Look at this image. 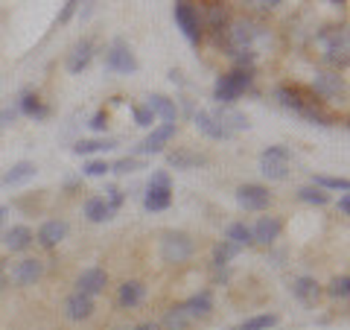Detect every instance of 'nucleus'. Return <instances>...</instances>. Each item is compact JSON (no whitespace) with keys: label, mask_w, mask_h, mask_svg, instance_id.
Returning <instances> with one entry per match:
<instances>
[{"label":"nucleus","mask_w":350,"mask_h":330,"mask_svg":"<svg viewBox=\"0 0 350 330\" xmlns=\"http://www.w3.org/2000/svg\"><path fill=\"white\" fill-rule=\"evenodd\" d=\"M262 38V27L257 21L251 18H237L228 24V32H225V50L228 56H237V53H245V50H254V44Z\"/></svg>","instance_id":"f257e3e1"},{"label":"nucleus","mask_w":350,"mask_h":330,"mask_svg":"<svg viewBox=\"0 0 350 330\" xmlns=\"http://www.w3.org/2000/svg\"><path fill=\"white\" fill-rule=\"evenodd\" d=\"M251 85H254V73L234 68V71H228L216 79L213 100H216V105H234L245 91H251Z\"/></svg>","instance_id":"f03ea898"},{"label":"nucleus","mask_w":350,"mask_h":330,"mask_svg":"<svg viewBox=\"0 0 350 330\" xmlns=\"http://www.w3.org/2000/svg\"><path fill=\"white\" fill-rule=\"evenodd\" d=\"M196 251V240L187 231H163L161 234V260L170 263V266H178V263H187Z\"/></svg>","instance_id":"7ed1b4c3"},{"label":"nucleus","mask_w":350,"mask_h":330,"mask_svg":"<svg viewBox=\"0 0 350 330\" xmlns=\"http://www.w3.org/2000/svg\"><path fill=\"white\" fill-rule=\"evenodd\" d=\"M319 44L324 47V62L333 64V68H345L347 64V53H350V44H347V27H324L319 36Z\"/></svg>","instance_id":"20e7f679"},{"label":"nucleus","mask_w":350,"mask_h":330,"mask_svg":"<svg viewBox=\"0 0 350 330\" xmlns=\"http://www.w3.org/2000/svg\"><path fill=\"white\" fill-rule=\"evenodd\" d=\"M260 173L266 175L269 181H286L292 173V149L283 144L266 147L260 152Z\"/></svg>","instance_id":"39448f33"},{"label":"nucleus","mask_w":350,"mask_h":330,"mask_svg":"<svg viewBox=\"0 0 350 330\" xmlns=\"http://www.w3.org/2000/svg\"><path fill=\"white\" fill-rule=\"evenodd\" d=\"M172 18H175V27L181 29V36L187 38L193 47H199L202 38H204V24H202L199 6L187 3V0H178V3L172 6Z\"/></svg>","instance_id":"423d86ee"},{"label":"nucleus","mask_w":350,"mask_h":330,"mask_svg":"<svg viewBox=\"0 0 350 330\" xmlns=\"http://www.w3.org/2000/svg\"><path fill=\"white\" fill-rule=\"evenodd\" d=\"M172 205V179L167 170H158L152 173V179L146 184V193H144V207L149 214H161Z\"/></svg>","instance_id":"0eeeda50"},{"label":"nucleus","mask_w":350,"mask_h":330,"mask_svg":"<svg viewBox=\"0 0 350 330\" xmlns=\"http://www.w3.org/2000/svg\"><path fill=\"white\" fill-rule=\"evenodd\" d=\"M140 68V62L131 50V44L126 38H114L105 50V71L108 73H120V76H129Z\"/></svg>","instance_id":"6e6552de"},{"label":"nucleus","mask_w":350,"mask_h":330,"mask_svg":"<svg viewBox=\"0 0 350 330\" xmlns=\"http://www.w3.org/2000/svg\"><path fill=\"white\" fill-rule=\"evenodd\" d=\"M312 97L319 103H333V100H345L347 97V85H345V76H338V71H321L315 73L312 79Z\"/></svg>","instance_id":"1a4fd4ad"},{"label":"nucleus","mask_w":350,"mask_h":330,"mask_svg":"<svg viewBox=\"0 0 350 330\" xmlns=\"http://www.w3.org/2000/svg\"><path fill=\"white\" fill-rule=\"evenodd\" d=\"M275 196L266 184H254V181H245L237 187V205L243 211H251V214H260V211H269Z\"/></svg>","instance_id":"9d476101"},{"label":"nucleus","mask_w":350,"mask_h":330,"mask_svg":"<svg viewBox=\"0 0 350 330\" xmlns=\"http://www.w3.org/2000/svg\"><path fill=\"white\" fill-rule=\"evenodd\" d=\"M275 100L286 108V112H292V114H304V112H310V108L319 103L312 97V91H306V88H301V85H278L275 88Z\"/></svg>","instance_id":"9b49d317"},{"label":"nucleus","mask_w":350,"mask_h":330,"mask_svg":"<svg viewBox=\"0 0 350 330\" xmlns=\"http://www.w3.org/2000/svg\"><path fill=\"white\" fill-rule=\"evenodd\" d=\"M41 278H44V260L38 257L9 263V287H36Z\"/></svg>","instance_id":"f8f14e48"},{"label":"nucleus","mask_w":350,"mask_h":330,"mask_svg":"<svg viewBox=\"0 0 350 330\" xmlns=\"http://www.w3.org/2000/svg\"><path fill=\"white\" fill-rule=\"evenodd\" d=\"M178 135V123H161V126H152L149 135L137 144V155H158L163 152V147Z\"/></svg>","instance_id":"ddd939ff"},{"label":"nucleus","mask_w":350,"mask_h":330,"mask_svg":"<svg viewBox=\"0 0 350 330\" xmlns=\"http://www.w3.org/2000/svg\"><path fill=\"white\" fill-rule=\"evenodd\" d=\"M62 313H64V318H68V322L82 325V322H88V318H94L96 304H94V299H88V295H82V292L73 290L68 299H64Z\"/></svg>","instance_id":"4468645a"},{"label":"nucleus","mask_w":350,"mask_h":330,"mask_svg":"<svg viewBox=\"0 0 350 330\" xmlns=\"http://www.w3.org/2000/svg\"><path fill=\"white\" fill-rule=\"evenodd\" d=\"M108 287V272L103 266H88L76 275V292L88 295V299H96L100 292H105Z\"/></svg>","instance_id":"2eb2a0df"},{"label":"nucleus","mask_w":350,"mask_h":330,"mask_svg":"<svg viewBox=\"0 0 350 330\" xmlns=\"http://www.w3.org/2000/svg\"><path fill=\"white\" fill-rule=\"evenodd\" d=\"M211 117L228 131V135H234V138L239 135V131H245L251 126L248 117L239 112V108H234V105H216V108H211Z\"/></svg>","instance_id":"dca6fc26"},{"label":"nucleus","mask_w":350,"mask_h":330,"mask_svg":"<svg viewBox=\"0 0 350 330\" xmlns=\"http://www.w3.org/2000/svg\"><path fill=\"white\" fill-rule=\"evenodd\" d=\"M68 234H70L68 219H47V223H41V228L36 231V243L44 249H56L59 243L68 240Z\"/></svg>","instance_id":"f3484780"},{"label":"nucleus","mask_w":350,"mask_h":330,"mask_svg":"<svg viewBox=\"0 0 350 330\" xmlns=\"http://www.w3.org/2000/svg\"><path fill=\"white\" fill-rule=\"evenodd\" d=\"M289 290H292V299L301 301L304 307H315V304L321 301V292H324L321 283L315 281L312 275H301V278H295Z\"/></svg>","instance_id":"a211bd4d"},{"label":"nucleus","mask_w":350,"mask_h":330,"mask_svg":"<svg viewBox=\"0 0 350 330\" xmlns=\"http://www.w3.org/2000/svg\"><path fill=\"white\" fill-rule=\"evenodd\" d=\"M283 223L280 216H260L254 225H251V243L254 246H271L280 237Z\"/></svg>","instance_id":"6ab92c4d"},{"label":"nucleus","mask_w":350,"mask_h":330,"mask_svg":"<svg viewBox=\"0 0 350 330\" xmlns=\"http://www.w3.org/2000/svg\"><path fill=\"white\" fill-rule=\"evenodd\" d=\"M184 304V310H187V316L193 318V325L196 322H204V318H211L213 310H216V304H213V292L211 290H199V292H193L187 301H181Z\"/></svg>","instance_id":"aec40b11"},{"label":"nucleus","mask_w":350,"mask_h":330,"mask_svg":"<svg viewBox=\"0 0 350 330\" xmlns=\"http://www.w3.org/2000/svg\"><path fill=\"white\" fill-rule=\"evenodd\" d=\"M202 24H204V29H211L213 36L222 41L225 32H228V24H231V18H228V9L222 3H204Z\"/></svg>","instance_id":"412c9836"},{"label":"nucleus","mask_w":350,"mask_h":330,"mask_svg":"<svg viewBox=\"0 0 350 330\" xmlns=\"http://www.w3.org/2000/svg\"><path fill=\"white\" fill-rule=\"evenodd\" d=\"M94 53H96V44L94 38H82V41H76L73 44V50L68 53V73H82L88 64L94 62Z\"/></svg>","instance_id":"4be33fe9"},{"label":"nucleus","mask_w":350,"mask_h":330,"mask_svg":"<svg viewBox=\"0 0 350 330\" xmlns=\"http://www.w3.org/2000/svg\"><path fill=\"white\" fill-rule=\"evenodd\" d=\"M146 299V283L144 281H123L117 287V307L120 310H135Z\"/></svg>","instance_id":"5701e85b"},{"label":"nucleus","mask_w":350,"mask_h":330,"mask_svg":"<svg viewBox=\"0 0 350 330\" xmlns=\"http://www.w3.org/2000/svg\"><path fill=\"white\" fill-rule=\"evenodd\" d=\"M204 164H207L204 152H196V149H172V152H167V167H170V170L187 173V170L204 167Z\"/></svg>","instance_id":"b1692460"},{"label":"nucleus","mask_w":350,"mask_h":330,"mask_svg":"<svg viewBox=\"0 0 350 330\" xmlns=\"http://www.w3.org/2000/svg\"><path fill=\"white\" fill-rule=\"evenodd\" d=\"M0 243H3L6 251H27L32 243H36V234H32L29 225H12V228L3 231Z\"/></svg>","instance_id":"393cba45"},{"label":"nucleus","mask_w":350,"mask_h":330,"mask_svg":"<svg viewBox=\"0 0 350 330\" xmlns=\"http://www.w3.org/2000/svg\"><path fill=\"white\" fill-rule=\"evenodd\" d=\"M18 114H24L29 120H36V123H41V120L50 117V105L44 103L36 91H27V94H21V100H18Z\"/></svg>","instance_id":"a878e982"},{"label":"nucleus","mask_w":350,"mask_h":330,"mask_svg":"<svg viewBox=\"0 0 350 330\" xmlns=\"http://www.w3.org/2000/svg\"><path fill=\"white\" fill-rule=\"evenodd\" d=\"M82 214L88 223H94V225H103V223H111L114 219V211H111V205L105 202V196H88L82 205Z\"/></svg>","instance_id":"bb28decb"},{"label":"nucleus","mask_w":350,"mask_h":330,"mask_svg":"<svg viewBox=\"0 0 350 330\" xmlns=\"http://www.w3.org/2000/svg\"><path fill=\"white\" fill-rule=\"evenodd\" d=\"M36 173H38L36 161H18V164H12V167H9V170L3 173V179H0V184H3V187L27 184V181L36 179Z\"/></svg>","instance_id":"cd10ccee"},{"label":"nucleus","mask_w":350,"mask_h":330,"mask_svg":"<svg viewBox=\"0 0 350 330\" xmlns=\"http://www.w3.org/2000/svg\"><path fill=\"white\" fill-rule=\"evenodd\" d=\"M146 105L152 108V114L163 120V123H178V105H175V100H170V97L152 94L146 100Z\"/></svg>","instance_id":"c85d7f7f"},{"label":"nucleus","mask_w":350,"mask_h":330,"mask_svg":"<svg viewBox=\"0 0 350 330\" xmlns=\"http://www.w3.org/2000/svg\"><path fill=\"white\" fill-rule=\"evenodd\" d=\"M196 129H199L204 138H211V140H231V138H234V135H228V131L216 123V120L211 117V112H207V108H202V112H196Z\"/></svg>","instance_id":"c756f323"},{"label":"nucleus","mask_w":350,"mask_h":330,"mask_svg":"<svg viewBox=\"0 0 350 330\" xmlns=\"http://www.w3.org/2000/svg\"><path fill=\"white\" fill-rule=\"evenodd\" d=\"M193 327V318L187 316V310H184V304H172L167 313H163V327L161 330H190Z\"/></svg>","instance_id":"7c9ffc66"},{"label":"nucleus","mask_w":350,"mask_h":330,"mask_svg":"<svg viewBox=\"0 0 350 330\" xmlns=\"http://www.w3.org/2000/svg\"><path fill=\"white\" fill-rule=\"evenodd\" d=\"M117 147V140L114 138H88V140H76L73 144V152L76 155H96V152H108V149H114Z\"/></svg>","instance_id":"2f4dec72"},{"label":"nucleus","mask_w":350,"mask_h":330,"mask_svg":"<svg viewBox=\"0 0 350 330\" xmlns=\"http://www.w3.org/2000/svg\"><path fill=\"white\" fill-rule=\"evenodd\" d=\"M298 199L304 202V205H312V207H324L327 202H330V193H324V190H319L315 184H306V187H298Z\"/></svg>","instance_id":"473e14b6"},{"label":"nucleus","mask_w":350,"mask_h":330,"mask_svg":"<svg viewBox=\"0 0 350 330\" xmlns=\"http://www.w3.org/2000/svg\"><path fill=\"white\" fill-rule=\"evenodd\" d=\"M312 184L319 187V190H324V193H330V190L347 193L350 190V181L347 179H338V175H321V173H315L312 175Z\"/></svg>","instance_id":"72a5a7b5"},{"label":"nucleus","mask_w":350,"mask_h":330,"mask_svg":"<svg viewBox=\"0 0 350 330\" xmlns=\"http://www.w3.org/2000/svg\"><path fill=\"white\" fill-rule=\"evenodd\" d=\"M225 240L228 243H234V246H254L251 243V225H245V223H231L228 225V231H225Z\"/></svg>","instance_id":"f704fd0d"},{"label":"nucleus","mask_w":350,"mask_h":330,"mask_svg":"<svg viewBox=\"0 0 350 330\" xmlns=\"http://www.w3.org/2000/svg\"><path fill=\"white\" fill-rule=\"evenodd\" d=\"M237 255H239V246H234V243H228V240H222V243H216V246H213V266H216V269H225Z\"/></svg>","instance_id":"c9c22d12"},{"label":"nucleus","mask_w":350,"mask_h":330,"mask_svg":"<svg viewBox=\"0 0 350 330\" xmlns=\"http://www.w3.org/2000/svg\"><path fill=\"white\" fill-rule=\"evenodd\" d=\"M278 322H280L278 313H260V316L245 318L237 330H271V327H278Z\"/></svg>","instance_id":"e433bc0d"},{"label":"nucleus","mask_w":350,"mask_h":330,"mask_svg":"<svg viewBox=\"0 0 350 330\" xmlns=\"http://www.w3.org/2000/svg\"><path fill=\"white\" fill-rule=\"evenodd\" d=\"M327 295L336 301H347L350 295V275H336V278L327 283Z\"/></svg>","instance_id":"4c0bfd02"},{"label":"nucleus","mask_w":350,"mask_h":330,"mask_svg":"<svg viewBox=\"0 0 350 330\" xmlns=\"http://www.w3.org/2000/svg\"><path fill=\"white\" fill-rule=\"evenodd\" d=\"M82 173L88 175V179H105V175L111 173V164L103 161V158H88L85 167H82Z\"/></svg>","instance_id":"58836bf2"},{"label":"nucleus","mask_w":350,"mask_h":330,"mask_svg":"<svg viewBox=\"0 0 350 330\" xmlns=\"http://www.w3.org/2000/svg\"><path fill=\"white\" fill-rule=\"evenodd\" d=\"M131 117H135V126H140V129H152V123L158 120L146 103L144 105H131Z\"/></svg>","instance_id":"ea45409f"},{"label":"nucleus","mask_w":350,"mask_h":330,"mask_svg":"<svg viewBox=\"0 0 350 330\" xmlns=\"http://www.w3.org/2000/svg\"><path fill=\"white\" fill-rule=\"evenodd\" d=\"M137 170H144V161L135 158V155L120 158V161L111 164V173H117V175H129V173H137Z\"/></svg>","instance_id":"a19ab883"},{"label":"nucleus","mask_w":350,"mask_h":330,"mask_svg":"<svg viewBox=\"0 0 350 330\" xmlns=\"http://www.w3.org/2000/svg\"><path fill=\"white\" fill-rule=\"evenodd\" d=\"M105 202H108V205H111V211L117 214V211H120V207H123V202H126V193H123V190H120V187H117V184H105Z\"/></svg>","instance_id":"79ce46f5"},{"label":"nucleus","mask_w":350,"mask_h":330,"mask_svg":"<svg viewBox=\"0 0 350 330\" xmlns=\"http://www.w3.org/2000/svg\"><path fill=\"white\" fill-rule=\"evenodd\" d=\"M88 129L96 131V135H103V131L108 129V112H105V108H100V112L91 114V120H88Z\"/></svg>","instance_id":"37998d69"},{"label":"nucleus","mask_w":350,"mask_h":330,"mask_svg":"<svg viewBox=\"0 0 350 330\" xmlns=\"http://www.w3.org/2000/svg\"><path fill=\"white\" fill-rule=\"evenodd\" d=\"M76 9H79V3H76V0H68V3L62 6V12H59V18H56V24L64 27V24H68V21L76 15Z\"/></svg>","instance_id":"c03bdc74"},{"label":"nucleus","mask_w":350,"mask_h":330,"mask_svg":"<svg viewBox=\"0 0 350 330\" xmlns=\"http://www.w3.org/2000/svg\"><path fill=\"white\" fill-rule=\"evenodd\" d=\"M336 207H338V214H342V216H347V214H350V196H347V193H342V196H338Z\"/></svg>","instance_id":"a18cd8bd"},{"label":"nucleus","mask_w":350,"mask_h":330,"mask_svg":"<svg viewBox=\"0 0 350 330\" xmlns=\"http://www.w3.org/2000/svg\"><path fill=\"white\" fill-rule=\"evenodd\" d=\"M6 216H9V205H0V228H3V223H6Z\"/></svg>","instance_id":"49530a36"},{"label":"nucleus","mask_w":350,"mask_h":330,"mask_svg":"<svg viewBox=\"0 0 350 330\" xmlns=\"http://www.w3.org/2000/svg\"><path fill=\"white\" fill-rule=\"evenodd\" d=\"M135 330H161V325H152V322H146V325H140V327H135Z\"/></svg>","instance_id":"de8ad7c7"},{"label":"nucleus","mask_w":350,"mask_h":330,"mask_svg":"<svg viewBox=\"0 0 350 330\" xmlns=\"http://www.w3.org/2000/svg\"><path fill=\"white\" fill-rule=\"evenodd\" d=\"M120 330H126V327H120Z\"/></svg>","instance_id":"09e8293b"}]
</instances>
